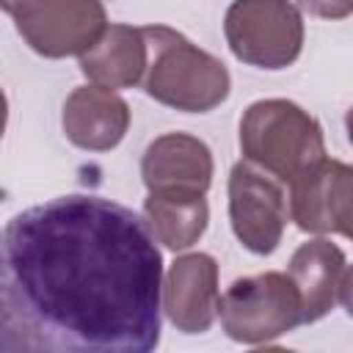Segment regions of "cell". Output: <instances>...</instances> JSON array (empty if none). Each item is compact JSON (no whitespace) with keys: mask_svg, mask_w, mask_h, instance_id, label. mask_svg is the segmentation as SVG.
I'll list each match as a JSON object with an SVG mask.
<instances>
[{"mask_svg":"<svg viewBox=\"0 0 353 353\" xmlns=\"http://www.w3.org/2000/svg\"><path fill=\"white\" fill-rule=\"evenodd\" d=\"M240 146L251 163L287 185L325 157L320 124L287 99L254 102L240 121Z\"/></svg>","mask_w":353,"mask_h":353,"instance_id":"3957f363","label":"cell"},{"mask_svg":"<svg viewBox=\"0 0 353 353\" xmlns=\"http://www.w3.org/2000/svg\"><path fill=\"white\" fill-rule=\"evenodd\" d=\"M30 0H0V8L3 11H8V14H17L22 6H28Z\"/></svg>","mask_w":353,"mask_h":353,"instance_id":"2e32d148","label":"cell"},{"mask_svg":"<svg viewBox=\"0 0 353 353\" xmlns=\"http://www.w3.org/2000/svg\"><path fill=\"white\" fill-rule=\"evenodd\" d=\"M218 317L226 336L240 345H268L303 323L295 284L273 270L232 281L218 298Z\"/></svg>","mask_w":353,"mask_h":353,"instance_id":"277c9868","label":"cell"},{"mask_svg":"<svg viewBox=\"0 0 353 353\" xmlns=\"http://www.w3.org/2000/svg\"><path fill=\"white\" fill-rule=\"evenodd\" d=\"M146 226L168 248L193 245L207 229V201L204 193L190 190H154L143 204Z\"/></svg>","mask_w":353,"mask_h":353,"instance_id":"5bb4252c","label":"cell"},{"mask_svg":"<svg viewBox=\"0 0 353 353\" xmlns=\"http://www.w3.org/2000/svg\"><path fill=\"white\" fill-rule=\"evenodd\" d=\"M218 268L207 254H190L174 262L163 292L168 320L185 334H204L218 317Z\"/></svg>","mask_w":353,"mask_h":353,"instance_id":"30bf717a","label":"cell"},{"mask_svg":"<svg viewBox=\"0 0 353 353\" xmlns=\"http://www.w3.org/2000/svg\"><path fill=\"white\" fill-rule=\"evenodd\" d=\"M298 6L323 19H345L350 14L353 0H298Z\"/></svg>","mask_w":353,"mask_h":353,"instance_id":"9a60e30c","label":"cell"},{"mask_svg":"<svg viewBox=\"0 0 353 353\" xmlns=\"http://www.w3.org/2000/svg\"><path fill=\"white\" fill-rule=\"evenodd\" d=\"M163 256L130 207L69 193L0 226V353H149Z\"/></svg>","mask_w":353,"mask_h":353,"instance_id":"6da1fadb","label":"cell"},{"mask_svg":"<svg viewBox=\"0 0 353 353\" xmlns=\"http://www.w3.org/2000/svg\"><path fill=\"white\" fill-rule=\"evenodd\" d=\"M350 168L339 160H317L292 182V221L303 232L350 234Z\"/></svg>","mask_w":353,"mask_h":353,"instance_id":"ba28073f","label":"cell"},{"mask_svg":"<svg viewBox=\"0 0 353 353\" xmlns=\"http://www.w3.org/2000/svg\"><path fill=\"white\" fill-rule=\"evenodd\" d=\"M14 19L19 36L47 58L83 55L108 28L99 0H30Z\"/></svg>","mask_w":353,"mask_h":353,"instance_id":"8992f818","label":"cell"},{"mask_svg":"<svg viewBox=\"0 0 353 353\" xmlns=\"http://www.w3.org/2000/svg\"><path fill=\"white\" fill-rule=\"evenodd\" d=\"M229 218L237 240L251 254H273L287 223L281 182L254 163H237L229 176Z\"/></svg>","mask_w":353,"mask_h":353,"instance_id":"52a82bcc","label":"cell"},{"mask_svg":"<svg viewBox=\"0 0 353 353\" xmlns=\"http://www.w3.org/2000/svg\"><path fill=\"white\" fill-rule=\"evenodd\" d=\"M3 127H6V97L0 91V138H3Z\"/></svg>","mask_w":353,"mask_h":353,"instance_id":"e0dca14e","label":"cell"},{"mask_svg":"<svg viewBox=\"0 0 353 353\" xmlns=\"http://www.w3.org/2000/svg\"><path fill=\"white\" fill-rule=\"evenodd\" d=\"M146 41L141 28L110 25L91 50L80 55V72L99 88H127L143 77Z\"/></svg>","mask_w":353,"mask_h":353,"instance_id":"4fadbf2b","label":"cell"},{"mask_svg":"<svg viewBox=\"0 0 353 353\" xmlns=\"http://www.w3.org/2000/svg\"><path fill=\"white\" fill-rule=\"evenodd\" d=\"M143 182L149 193L154 190H190L204 193L212 176L210 149L185 132H171L157 138L141 163Z\"/></svg>","mask_w":353,"mask_h":353,"instance_id":"8fae6325","label":"cell"},{"mask_svg":"<svg viewBox=\"0 0 353 353\" xmlns=\"http://www.w3.org/2000/svg\"><path fill=\"white\" fill-rule=\"evenodd\" d=\"M146 41L143 91L176 110L207 113L229 97V72L210 52L165 25L141 28Z\"/></svg>","mask_w":353,"mask_h":353,"instance_id":"7a4b0ae2","label":"cell"},{"mask_svg":"<svg viewBox=\"0 0 353 353\" xmlns=\"http://www.w3.org/2000/svg\"><path fill=\"white\" fill-rule=\"evenodd\" d=\"M130 124V110L121 97L110 88L85 85L77 88L63 105V130L66 138L80 149L105 152L113 149Z\"/></svg>","mask_w":353,"mask_h":353,"instance_id":"7c38bea8","label":"cell"},{"mask_svg":"<svg viewBox=\"0 0 353 353\" xmlns=\"http://www.w3.org/2000/svg\"><path fill=\"white\" fill-rule=\"evenodd\" d=\"M287 276L298 290L303 323H317L336 306V301L347 306L350 273L345 265V254L336 245L325 240L303 243L292 254Z\"/></svg>","mask_w":353,"mask_h":353,"instance_id":"9c48e42d","label":"cell"},{"mask_svg":"<svg viewBox=\"0 0 353 353\" xmlns=\"http://www.w3.org/2000/svg\"><path fill=\"white\" fill-rule=\"evenodd\" d=\"M223 30L234 58L256 69L290 66L303 44L301 14L287 0H234Z\"/></svg>","mask_w":353,"mask_h":353,"instance_id":"5b68a950","label":"cell"}]
</instances>
